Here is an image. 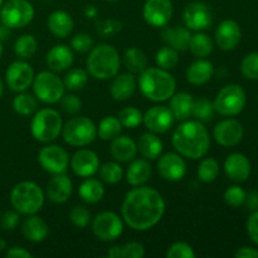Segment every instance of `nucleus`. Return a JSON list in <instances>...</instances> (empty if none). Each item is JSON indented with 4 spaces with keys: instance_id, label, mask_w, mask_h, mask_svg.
Segmentation results:
<instances>
[{
    "instance_id": "obj_4",
    "label": "nucleus",
    "mask_w": 258,
    "mask_h": 258,
    "mask_svg": "<svg viewBox=\"0 0 258 258\" xmlns=\"http://www.w3.org/2000/svg\"><path fill=\"white\" fill-rule=\"evenodd\" d=\"M88 75L100 81H107L118 75L121 64L120 53L110 44H98L92 47L87 58Z\"/></svg>"
},
{
    "instance_id": "obj_16",
    "label": "nucleus",
    "mask_w": 258,
    "mask_h": 258,
    "mask_svg": "<svg viewBox=\"0 0 258 258\" xmlns=\"http://www.w3.org/2000/svg\"><path fill=\"white\" fill-rule=\"evenodd\" d=\"M174 118L170 108L166 106H153L143 115V123L150 133L165 134L173 126Z\"/></svg>"
},
{
    "instance_id": "obj_52",
    "label": "nucleus",
    "mask_w": 258,
    "mask_h": 258,
    "mask_svg": "<svg viewBox=\"0 0 258 258\" xmlns=\"http://www.w3.org/2000/svg\"><path fill=\"white\" fill-rule=\"evenodd\" d=\"M62 108L70 115H76L82 107V102L76 95H64L60 98Z\"/></svg>"
},
{
    "instance_id": "obj_61",
    "label": "nucleus",
    "mask_w": 258,
    "mask_h": 258,
    "mask_svg": "<svg viewBox=\"0 0 258 258\" xmlns=\"http://www.w3.org/2000/svg\"><path fill=\"white\" fill-rule=\"evenodd\" d=\"M3 93H4V83H3V81L0 80V98H2Z\"/></svg>"
},
{
    "instance_id": "obj_27",
    "label": "nucleus",
    "mask_w": 258,
    "mask_h": 258,
    "mask_svg": "<svg viewBox=\"0 0 258 258\" xmlns=\"http://www.w3.org/2000/svg\"><path fill=\"white\" fill-rule=\"evenodd\" d=\"M22 233L28 241L39 243L47 238L49 233V228L45 221L40 217H37L35 214L28 216V218L24 219L22 224Z\"/></svg>"
},
{
    "instance_id": "obj_24",
    "label": "nucleus",
    "mask_w": 258,
    "mask_h": 258,
    "mask_svg": "<svg viewBox=\"0 0 258 258\" xmlns=\"http://www.w3.org/2000/svg\"><path fill=\"white\" fill-rule=\"evenodd\" d=\"M72 48L66 44H57L49 49L45 57L48 67L53 72H63L73 64Z\"/></svg>"
},
{
    "instance_id": "obj_45",
    "label": "nucleus",
    "mask_w": 258,
    "mask_h": 258,
    "mask_svg": "<svg viewBox=\"0 0 258 258\" xmlns=\"http://www.w3.org/2000/svg\"><path fill=\"white\" fill-rule=\"evenodd\" d=\"M118 120L123 127L135 128L143 123V112L136 107H125L118 113Z\"/></svg>"
},
{
    "instance_id": "obj_14",
    "label": "nucleus",
    "mask_w": 258,
    "mask_h": 258,
    "mask_svg": "<svg viewBox=\"0 0 258 258\" xmlns=\"http://www.w3.org/2000/svg\"><path fill=\"white\" fill-rule=\"evenodd\" d=\"M183 20L189 30L202 32L208 29L213 23L211 8L203 2H193L185 7L183 12Z\"/></svg>"
},
{
    "instance_id": "obj_43",
    "label": "nucleus",
    "mask_w": 258,
    "mask_h": 258,
    "mask_svg": "<svg viewBox=\"0 0 258 258\" xmlns=\"http://www.w3.org/2000/svg\"><path fill=\"white\" fill-rule=\"evenodd\" d=\"M216 110H214L213 102L211 100L206 97L198 98L197 101H194L193 106V113L191 116L196 117V120L201 121V122H209V121L213 120V116Z\"/></svg>"
},
{
    "instance_id": "obj_26",
    "label": "nucleus",
    "mask_w": 258,
    "mask_h": 258,
    "mask_svg": "<svg viewBox=\"0 0 258 258\" xmlns=\"http://www.w3.org/2000/svg\"><path fill=\"white\" fill-rule=\"evenodd\" d=\"M110 151L111 155L115 160L121 161V163H128V161L134 160L138 154V144L128 136H120L111 140Z\"/></svg>"
},
{
    "instance_id": "obj_64",
    "label": "nucleus",
    "mask_w": 258,
    "mask_h": 258,
    "mask_svg": "<svg viewBox=\"0 0 258 258\" xmlns=\"http://www.w3.org/2000/svg\"><path fill=\"white\" fill-rule=\"evenodd\" d=\"M108 2H118V0H108Z\"/></svg>"
},
{
    "instance_id": "obj_25",
    "label": "nucleus",
    "mask_w": 258,
    "mask_h": 258,
    "mask_svg": "<svg viewBox=\"0 0 258 258\" xmlns=\"http://www.w3.org/2000/svg\"><path fill=\"white\" fill-rule=\"evenodd\" d=\"M191 33L186 27H164L161 30V39L166 45L174 48L178 52L189 49Z\"/></svg>"
},
{
    "instance_id": "obj_62",
    "label": "nucleus",
    "mask_w": 258,
    "mask_h": 258,
    "mask_svg": "<svg viewBox=\"0 0 258 258\" xmlns=\"http://www.w3.org/2000/svg\"><path fill=\"white\" fill-rule=\"evenodd\" d=\"M3 54V44H2V40H0V57Z\"/></svg>"
},
{
    "instance_id": "obj_57",
    "label": "nucleus",
    "mask_w": 258,
    "mask_h": 258,
    "mask_svg": "<svg viewBox=\"0 0 258 258\" xmlns=\"http://www.w3.org/2000/svg\"><path fill=\"white\" fill-rule=\"evenodd\" d=\"M244 203L247 204V208L251 212L258 211V191H251L246 197V202Z\"/></svg>"
},
{
    "instance_id": "obj_49",
    "label": "nucleus",
    "mask_w": 258,
    "mask_h": 258,
    "mask_svg": "<svg viewBox=\"0 0 258 258\" xmlns=\"http://www.w3.org/2000/svg\"><path fill=\"white\" fill-rule=\"evenodd\" d=\"M247 193L244 191L243 188L238 185H232L224 191V202H226L228 206L233 207V208H238V207L243 206L244 202H246Z\"/></svg>"
},
{
    "instance_id": "obj_33",
    "label": "nucleus",
    "mask_w": 258,
    "mask_h": 258,
    "mask_svg": "<svg viewBox=\"0 0 258 258\" xmlns=\"http://www.w3.org/2000/svg\"><path fill=\"white\" fill-rule=\"evenodd\" d=\"M78 194L85 203L95 204L102 201L105 197V186L102 181L97 179L86 178V180H83L78 188Z\"/></svg>"
},
{
    "instance_id": "obj_5",
    "label": "nucleus",
    "mask_w": 258,
    "mask_h": 258,
    "mask_svg": "<svg viewBox=\"0 0 258 258\" xmlns=\"http://www.w3.org/2000/svg\"><path fill=\"white\" fill-rule=\"evenodd\" d=\"M10 203L19 214H37L44 204V193L34 181H20L10 193Z\"/></svg>"
},
{
    "instance_id": "obj_48",
    "label": "nucleus",
    "mask_w": 258,
    "mask_h": 258,
    "mask_svg": "<svg viewBox=\"0 0 258 258\" xmlns=\"http://www.w3.org/2000/svg\"><path fill=\"white\" fill-rule=\"evenodd\" d=\"M241 72L248 80H258V52L249 53L242 59Z\"/></svg>"
},
{
    "instance_id": "obj_55",
    "label": "nucleus",
    "mask_w": 258,
    "mask_h": 258,
    "mask_svg": "<svg viewBox=\"0 0 258 258\" xmlns=\"http://www.w3.org/2000/svg\"><path fill=\"white\" fill-rule=\"evenodd\" d=\"M5 256L8 258H32L33 254L23 247H13V248L8 249Z\"/></svg>"
},
{
    "instance_id": "obj_35",
    "label": "nucleus",
    "mask_w": 258,
    "mask_h": 258,
    "mask_svg": "<svg viewBox=\"0 0 258 258\" xmlns=\"http://www.w3.org/2000/svg\"><path fill=\"white\" fill-rule=\"evenodd\" d=\"M189 49L196 57L206 58L213 52V40L206 33L197 32L190 37Z\"/></svg>"
},
{
    "instance_id": "obj_32",
    "label": "nucleus",
    "mask_w": 258,
    "mask_h": 258,
    "mask_svg": "<svg viewBox=\"0 0 258 258\" xmlns=\"http://www.w3.org/2000/svg\"><path fill=\"white\" fill-rule=\"evenodd\" d=\"M138 151L146 160H155L163 153V141L156 134L145 133L139 138Z\"/></svg>"
},
{
    "instance_id": "obj_38",
    "label": "nucleus",
    "mask_w": 258,
    "mask_h": 258,
    "mask_svg": "<svg viewBox=\"0 0 258 258\" xmlns=\"http://www.w3.org/2000/svg\"><path fill=\"white\" fill-rule=\"evenodd\" d=\"M122 131V125H121L118 117L115 116H107L102 118L97 127V135L101 140L111 141L117 138Z\"/></svg>"
},
{
    "instance_id": "obj_6",
    "label": "nucleus",
    "mask_w": 258,
    "mask_h": 258,
    "mask_svg": "<svg viewBox=\"0 0 258 258\" xmlns=\"http://www.w3.org/2000/svg\"><path fill=\"white\" fill-rule=\"evenodd\" d=\"M62 116L53 108H42L35 111L30 123L33 138L44 144L54 141L62 133Z\"/></svg>"
},
{
    "instance_id": "obj_18",
    "label": "nucleus",
    "mask_w": 258,
    "mask_h": 258,
    "mask_svg": "<svg viewBox=\"0 0 258 258\" xmlns=\"http://www.w3.org/2000/svg\"><path fill=\"white\" fill-rule=\"evenodd\" d=\"M243 126L239 121L234 118H227L216 125L213 130V136L219 145L224 148H232L238 145L243 139Z\"/></svg>"
},
{
    "instance_id": "obj_54",
    "label": "nucleus",
    "mask_w": 258,
    "mask_h": 258,
    "mask_svg": "<svg viewBox=\"0 0 258 258\" xmlns=\"http://www.w3.org/2000/svg\"><path fill=\"white\" fill-rule=\"evenodd\" d=\"M247 233H248L252 242H254L258 246V211L252 212L251 216L248 217V221H247Z\"/></svg>"
},
{
    "instance_id": "obj_46",
    "label": "nucleus",
    "mask_w": 258,
    "mask_h": 258,
    "mask_svg": "<svg viewBox=\"0 0 258 258\" xmlns=\"http://www.w3.org/2000/svg\"><path fill=\"white\" fill-rule=\"evenodd\" d=\"M96 29H97V34L101 38L107 39V38H112L117 33H120L122 29V24L115 19H103L96 22Z\"/></svg>"
},
{
    "instance_id": "obj_1",
    "label": "nucleus",
    "mask_w": 258,
    "mask_h": 258,
    "mask_svg": "<svg viewBox=\"0 0 258 258\" xmlns=\"http://www.w3.org/2000/svg\"><path fill=\"white\" fill-rule=\"evenodd\" d=\"M165 208V201L156 189L140 185L126 193L121 206V214L123 222L131 229L144 232L161 221Z\"/></svg>"
},
{
    "instance_id": "obj_31",
    "label": "nucleus",
    "mask_w": 258,
    "mask_h": 258,
    "mask_svg": "<svg viewBox=\"0 0 258 258\" xmlns=\"http://www.w3.org/2000/svg\"><path fill=\"white\" fill-rule=\"evenodd\" d=\"M151 176V165L146 159H134L126 170V181L133 186L144 185Z\"/></svg>"
},
{
    "instance_id": "obj_56",
    "label": "nucleus",
    "mask_w": 258,
    "mask_h": 258,
    "mask_svg": "<svg viewBox=\"0 0 258 258\" xmlns=\"http://www.w3.org/2000/svg\"><path fill=\"white\" fill-rule=\"evenodd\" d=\"M236 258H258V251L252 247H242L234 253Z\"/></svg>"
},
{
    "instance_id": "obj_41",
    "label": "nucleus",
    "mask_w": 258,
    "mask_h": 258,
    "mask_svg": "<svg viewBox=\"0 0 258 258\" xmlns=\"http://www.w3.org/2000/svg\"><path fill=\"white\" fill-rule=\"evenodd\" d=\"M155 62L159 68H163V70L166 71L173 70V68H175L176 64L179 63L178 50L169 47V45L160 48V49L156 52Z\"/></svg>"
},
{
    "instance_id": "obj_7",
    "label": "nucleus",
    "mask_w": 258,
    "mask_h": 258,
    "mask_svg": "<svg viewBox=\"0 0 258 258\" xmlns=\"http://www.w3.org/2000/svg\"><path fill=\"white\" fill-rule=\"evenodd\" d=\"M63 140L75 148H83L95 141L97 138V126L86 116L72 117L62 127Z\"/></svg>"
},
{
    "instance_id": "obj_23",
    "label": "nucleus",
    "mask_w": 258,
    "mask_h": 258,
    "mask_svg": "<svg viewBox=\"0 0 258 258\" xmlns=\"http://www.w3.org/2000/svg\"><path fill=\"white\" fill-rule=\"evenodd\" d=\"M136 87L138 81L133 73L116 75L110 86V95L115 101H127L134 96Z\"/></svg>"
},
{
    "instance_id": "obj_10",
    "label": "nucleus",
    "mask_w": 258,
    "mask_h": 258,
    "mask_svg": "<svg viewBox=\"0 0 258 258\" xmlns=\"http://www.w3.org/2000/svg\"><path fill=\"white\" fill-rule=\"evenodd\" d=\"M246 92L239 85L224 86L213 101L216 112L222 116H236L243 111L246 106Z\"/></svg>"
},
{
    "instance_id": "obj_28",
    "label": "nucleus",
    "mask_w": 258,
    "mask_h": 258,
    "mask_svg": "<svg viewBox=\"0 0 258 258\" xmlns=\"http://www.w3.org/2000/svg\"><path fill=\"white\" fill-rule=\"evenodd\" d=\"M47 25L49 32L57 38H66L72 33L75 28V22L72 17L64 10H54L48 17Z\"/></svg>"
},
{
    "instance_id": "obj_42",
    "label": "nucleus",
    "mask_w": 258,
    "mask_h": 258,
    "mask_svg": "<svg viewBox=\"0 0 258 258\" xmlns=\"http://www.w3.org/2000/svg\"><path fill=\"white\" fill-rule=\"evenodd\" d=\"M88 73L82 68H72L64 76V87L70 91H80L87 85Z\"/></svg>"
},
{
    "instance_id": "obj_19",
    "label": "nucleus",
    "mask_w": 258,
    "mask_h": 258,
    "mask_svg": "<svg viewBox=\"0 0 258 258\" xmlns=\"http://www.w3.org/2000/svg\"><path fill=\"white\" fill-rule=\"evenodd\" d=\"M70 165L76 175L81 178H91L100 169V159L95 151L81 149L71 158Z\"/></svg>"
},
{
    "instance_id": "obj_11",
    "label": "nucleus",
    "mask_w": 258,
    "mask_h": 258,
    "mask_svg": "<svg viewBox=\"0 0 258 258\" xmlns=\"http://www.w3.org/2000/svg\"><path fill=\"white\" fill-rule=\"evenodd\" d=\"M92 231L100 241L112 242L122 234L123 222L115 212H102L93 218Z\"/></svg>"
},
{
    "instance_id": "obj_20",
    "label": "nucleus",
    "mask_w": 258,
    "mask_h": 258,
    "mask_svg": "<svg viewBox=\"0 0 258 258\" xmlns=\"http://www.w3.org/2000/svg\"><path fill=\"white\" fill-rule=\"evenodd\" d=\"M73 191V183L66 173L54 174L47 183V198L52 203L62 204L71 198Z\"/></svg>"
},
{
    "instance_id": "obj_50",
    "label": "nucleus",
    "mask_w": 258,
    "mask_h": 258,
    "mask_svg": "<svg viewBox=\"0 0 258 258\" xmlns=\"http://www.w3.org/2000/svg\"><path fill=\"white\" fill-rule=\"evenodd\" d=\"M196 256L193 247L186 242H175L166 252L168 258H196Z\"/></svg>"
},
{
    "instance_id": "obj_47",
    "label": "nucleus",
    "mask_w": 258,
    "mask_h": 258,
    "mask_svg": "<svg viewBox=\"0 0 258 258\" xmlns=\"http://www.w3.org/2000/svg\"><path fill=\"white\" fill-rule=\"evenodd\" d=\"M91 212L85 206H75L70 211V219L77 228H86L91 223Z\"/></svg>"
},
{
    "instance_id": "obj_39",
    "label": "nucleus",
    "mask_w": 258,
    "mask_h": 258,
    "mask_svg": "<svg viewBox=\"0 0 258 258\" xmlns=\"http://www.w3.org/2000/svg\"><path fill=\"white\" fill-rule=\"evenodd\" d=\"M38 49V42L34 35H20L14 43V52L20 59H29L35 54Z\"/></svg>"
},
{
    "instance_id": "obj_60",
    "label": "nucleus",
    "mask_w": 258,
    "mask_h": 258,
    "mask_svg": "<svg viewBox=\"0 0 258 258\" xmlns=\"http://www.w3.org/2000/svg\"><path fill=\"white\" fill-rule=\"evenodd\" d=\"M7 248V242L4 241V239L0 238V251H3V249Z\"/></svg>"
},
{
    "instance_id": "obj_15",
    "label": "nucleus",
    "mask_w": 258,
    "mask_h": 258,
    "mask_svg": "<svg viewBox=\"0 0 258 258\" xmlns=\"http://www.w3.org/2000/svg\"><path fill=\"white\" fill-rule=\"evenodd\" d=\"M174 8L170 0H146L143 8L144 20L150 27H165L173 17Z\"/></svg>"
},
{
    "instance_id": "obj_12",
    "label": "nucleus",
    "mask_w": 258,
    "mask_h": 258,
    "mask_svg": "<svg viewBox=\"0 0 258 258\" xmlns=\"http://www.w3.org/2000/svg\"><path fill=\"white\" fill-rule=\"evenodd\" d=\"M70 155L59 145H47L42 148L38 154V161L43 170L47 173L54 174L66 173L70 165Z\"/></svg>"
},
{
    "instance_id": "obj_8",
    "label": "nucleus",
    "mask_w": 258,
    "mask_h": 258,
    "mask_svg": "<svg viewBox=\"0 0 258 258\" xmlns=\"http://www.w3.org/2000/svg\"><path fill=\"white\" fill-rule=\"evenodd\" d=\"M33 91L38 101L47 105H54L64 96L66 87L63 81L53 71H42L34 76Z\"/></svg>"
},
{
    "instance_id": "obj_34",
    "label": "nucleus",
    "mask_w": 258,
    "mask_h": 258,
    "mask_svg": "<svg viewBox=\"0 0 258 258\" xmlns=\"http://www.w3.org/2000/svg\"><path fill=\"white\" fill-rule=\"evenodd\" d=\"M123 64L127 68V71L130 73H139L140 75L143 71H145L148 68L149 60L148 55L144 53V50H141L138 47H130L125 50L123 53Z\"/></svg>"
},
{
    "instance_id": "obj_63",
    "label": "nucleus",
    "mask_w": 258,
    "mask_h": 258,
    "mask_svg": "<svg viewBox=\"0 0 258 258\" xmlns=\"http://www.w3.org/2000/svg\"><path fill=\"white\" fill-rule=\"evenodd\" d=\"M3 3H4V0H0V8H2V5H3Z\"/></svg>"
},
{
    "instance_id": "obj_36",
    "label": "nucleus",
    "mask_w": 258,
    "mask_h": 258,
    "mask_svg": "<svg viewBox=\"0 0 258 258\" xmlns=\"http://www.w3.org/2000/svg\"><path fill=\"white\" fill-rule=\"evenodd\" d=\"M38 98L28 92H19L13 100V110L22 116H30L37 111Z\"/></svg>"
},
{
    "instance_id": "obj_37",
    "label": "nucleus",
    "mask_w": 258,
    "mask_h": 258,
    "mask_svg": "<svg viewBox=\"0 0 258 258\" xmlns=\"http://www.w3.org/2000/svg\"><path fill=\"white\" fill-rule=\"evenodd\" d=\"M145 256V247L140 242H128L123 246H113L108 249L111 258H143Z\"/></svg>"
},
{
    "instance_id": "obj_40",
    "label": "nucleus",
    "mask_w": 258,
    "mask_h": 258,
    "mask_svg": "<svg viewBox=\"0 0 258 258\" xmlns=\"http://www.w3.org/2000/svg\"><path fill=\"white\" fill-rule=\"evenodd\" d=\"M199 180L203 183H213L219 175V164L216 159L206 158L201 161L197 169Z\"/></svg>"
},
{
    "instance_id": "obj_22",
    "label": "nucleus",
    "mask_w": 258,
    "mask_h": 258,
    "mask_svg": "<svg viewBox=\"0 0 258 258\" xmlns=\"http://www.w3.org/2000/svg\"><path fill=\"white\" fill-rule=\"evenodd\" d=\"M224 171L231 180L243 183L251 174V161L241 153H233L227 156L224 161Z\"/></svg>"
},
{
    "instance_id": "obj_58",
    "label": "nucleus",
    "mask_w": 258,
    "mask_h": 258,
    "mask_svg": "<svg viewBox=\"0 0 258 258\" xmlns=\"http://www.w3.org/2000/svg\"><path fill=\"white\" fill-rule=\"evenodd\" d=\"M9 35H10V29L7 27V25H4L2 23V24H0V40L3 42V40L7 39Z\"/></svg>"
},
{
    "instance_id": "obj_44",
    "label": "nucleus",
    "mask_w": 258,
    "mask_h": 258,
    "mask_svg": "<svg viewBox=\"0 0 258 258\" xmlns=\"http://www.w3.org/2000/svg\"><path fill=\"white\" fill-rule=\"evenodd\" d=\"M100 178L106 184H117L122 180L123 170L116 161H108L100 168Z\"/></svg>"
},
{
    "instance_id": "obj_3",
    "label": "nucleus",
    "mask_w": 258,
    "mask_h": 258,
    "mask_svg": "<svg viewBox=\"0 0 258 258\" xmlns=\"http://www.w3.org/2000/svg\"><path fill=\"white\" fill-rule=\"evenodd\" d=\"M139 88L148 100L164 102L175 93L176 81L169 71L159 67H148L140 73Z\"/></svg>"
},
{
    "instance_id": "obj_59",
    "label": "nucleus",
    "mask_w": 258,
    "mask_h": 258,
    "mask_svg": "<svg viewBox=\"0 0 258 258\" xmlns=\"http://www.w3.org/2000/svg\"><path fill=\"white\" fill-rule=\"evenodd\" d=\"M85 15L87 18H95L97 15V9L93 5H90V7H86L85 9Z\"/></svg>"
},
{
    "instance_id": "obj_30",
    "label": "nucleus",
    "mask_w": 258,
    "mask_h": 258,
    "mask_svg": "<svg viewBox=\"0 0 258 258\" xmlns=\"http://www.w3.org/2000/svg\"><path fill=\"white\" fill-rule=\"evenodd\" d=\"M194 98L190 93L179 92L174 93L170 97V108L174 118L178 121L189 120V117L193 113Z\"/></svg>"
},
{
    "instance_id": "obj_13",
    "label": "nucleus",
    "mask_w": 258,
    "mask_h": 258,
    "mask_svg": "<svg viewBox=\"0 0 258 258\" xmlns=\"http://www.w3.org/2000/svg\"><path fill=\"white\" fill-rule=\"evenodd\" d=\"M34 70L24 60H15L5 72L7 85L13 92H24L32 86L34 80Z\"/></svg>"
},
{
    "instance_id": "obj_51",
    "label": "nucleus",
    "mask_w": 258,
    "mask_h": 258,
    "mask_svg": "<svg viewBox=\"0 0 258 258\" xmlns=\"http://www.w3.org/2000/svg\"><path fill=\"white\" fill-rule=\"evenodd\" d=\"M71 47L78 53H87L92 49L93 39L86 33H78L71 40Z\"/></svg>"
},
{
    "instance_id": "obj_2",
    "label": "nucleus",
    "mask_w": 258,
    "mask_h": 258,
    "mask_svg": "<svg viewBox=\"0 0 258 258\" xmlns=\"http://www.w3.org/2000/svg\"><path fill=\"white\" fill-rule=\"evenodd\" d=\"M171 144L176 153L183 158L198 160L204 158L209 151L211 138L203 122L198 120H185L174 131Z\"/></svg>"
},
{
    "instance_id": "obj_21",
    "label": "nucleus",
    "mask_w": 258,
    "mask_h": 258,
    "mask_svg": "<svg viewBox=\"0 0 258 258\" xmlns=\"http://www.w3.org/2000/svg\"><path fill=\"white\" fill-rule=\"evenodd\" d=\"M242 30L237 22L223 20L216 29V43L222 50H232L241 42Z\"/></svg>"
},
{
    "instance_id": "obj_9",
    "label": "nucleus",
    "mask_w": 258,
    "mask_h": 258,
    "mask_svg": "<svg viewBox=\"0 0 258 258\" xmlns=\"http://www.w3.org/2000/svg\"><path fill=\"white\" fill-rule=\"evenodd\" d=\"M34 8L28 0H8L0 8V20L9 29L27 27L34 19Z\"/></svg>"
},
{
    "instance_id": "obj_29",
    "label": "nucleus",
    "mask_w": 258,
    "mask_h": 258,
    "mask_svg": "<svg viewBox=\"0 0 258 258\" xmlns=\"http://www.w3.org/2000/svg\"><path fill=\"white\" fill-rule=\"evenodd\" d=\"M213 63L209 62L208 59H204V58H199L198 60H196V62L189 66L188 70H186L185 77L186 81L191 85L201 86L209 82L211 78L213 77Z\"/></svg>"
},
{
    "instance_id": "obj_53",
    "label": "nucleus",
    "mask_w": 258,
    "mask_h": 258,
    "mask_svg": "<svg viewBox=\"0 0 258 258\" xmlns=\"http://www.w3.org/2000/svg\"><path fill=\"white\" fill-rule=\"evenodd\" d=\"M0 224H2L5 231H13L19 224V213L15 209L14 211L5 212L2 216V219H0Z\"/></svg>"
},
{
    "instance_id": "obj_17",
    "label": "nucleus",
    "mask_w": 258,
    "mask_h": 258,
    "mask_svg": "<svg viewBox=\"0 0 258 258\" xmlns=\"http://www.w3.org/2000/svg\"><path fill=\"white\" fill-rule=\"evenodd\" d=\"M158 171L164 180L179 181L185 176L186 163L180 154H164L159 156Z\"/></svg>"
}]
</instances>
